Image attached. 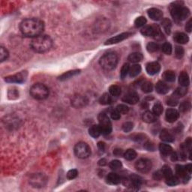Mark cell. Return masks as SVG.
Instances as JSON below:
<instances>
[{"instance_id": "cell-48", "label": "cell", "mask_w": 192, "mask_h": 192, "mask_svg": "<svg viewBox=\"0 0 192 192\" xmlns=\"http://www.w3.org/2000/svg\"><path fill=\"white\" fill-rule=\"evenodd\" d=\"M184 54V48L181 46H176V48H175V57H176L177 59H181V58L183 57Z\"/></svg>"}, {"instance_id": "cell-33", "label": "cell", "mask_w": 192, "mask_h": 192, "mask_svg": "<svg viewBox=\"0 0 192 192\" xmlns=\"http://www.w3.org/2000/svg\"><path fill=\"white\" fill-rule=\"evenodd\" d=\"M113 101L112 99V97L111 95L108 94V93H104V95H102V96L99 99V102L101 104H103V105H108V104H111Z\"/></svg>"}, {"instance_id": "cell-57", "label": "cell", "mask_w": 192, "mask_h": 192, "mask_svg": "<svg viewBox=\"0 0 192 192\" xmlns=\"http://www.w3.org/2000/svg\"><path fill=\"white\" fill-rule=\"evenodd\" d=\"M8 96L10 99H15L19 96V93L16 89H12L8 91Z\"/></svg>"}, {"instance_id": "cell-49", "label": "cell", "mask_w": 192, "mask_h": 192, "mask_svg": "<svg viewBox=\"0 0 192 192\" xmlns=\"http://www.w3.org/2000/svg\"><path fill=\"white\" fill-rule=\"evenodd\" d=\"M116 111L120 114H127L128 111H129V108H128V106L125 105V104H119L116 107Z\"/></svg>"}, {"instance_id": "cell-15", "label": "cell", "mask_w": 192, "mask_h": 192, "mask_svg": "<svg viewBox=\"0 0 192 192\" xmlns=\"http://www.w3.org/2000/svg\"><path fill=\"white\" fill-rule=\"evenodd\" d=\"M180 117V113L175 109H167L165 113V118L166 120L168 122L173 123L176 122L177 119Z\"/></svg>"}, {"instance_id": "cell-26", "label": "cell", "mask_w": 192, "mask_h": 192, "mask_svg": "<svg viewBox=\"0 0 192 192\" xmlns=\"http://www.w3.org/2000/svg\"><path fill=\"white\" fill-rule=\"evenodd\" d=\"M89 135L92 136L94 138H97L101 135V130L99 126H97V125H94L90 127V128L89 129Z\"/></svg>"}, {"instance_id": "cell-60", "label": "cell", "mask_w": 192, "mask_h": 192, "mask_svg": "<svg viewBox=\"0 0 192 192\" xmlns=\"http://www.w3.org/2000/svg\"><path fill=\"white\" fill-rule=\"evenodd\" d=\"M113 154H114V155L116 156V157H121V156L124 155V152H123L122 150H121V149H116V150L113 151Z\"/></svg>"}, {"instance_id": "cell-32", "label": "cell", "mask_w": 192, "mask_h": 192, "mask_svg": "<svg viewBox=\"0 0 192 192\" xmlns=\"http://www.w3.org/2000/svg\"><path fill=\"white\" fill-rule=\"evenodd\" d=\"M155 27V32H154V35H153V38L155 39L156 41H158V42H161V41H163L165 39V36H164L163 33L161 32V29L160 27L157 25H154Z\"/></svg>"}, {"instance_id": "cell-47", "label": "cell", "mask_w": 192, "mask_h": 192, "mask_svg": "<svg viewBox=\"0 0 192 192\" xmlns=\"http://www.w3.org/2000/svg\"><path fill=\"white\" fill-rule=\"evenodd\" d=\"M109 166L112 170H116L120 169L121 167H122V162H121L120 161H119V160H113V161H111V162H110Z\"/></svg>"}, {"instance_id": "cell-9", "label": "cell", "mask_w": 192, "mask_h": 192, "mask_svg": "<svg viewBox=\"0 0 192 192\" xmlns=\"http://www.w3.org/2000/svg\"><path fill=\"white\" fill-rule=\"evenodd\" d=\"M27 77V71H22L19 74H14V75L8 76V77H5V81L7 83H23L24 81H26Z\"/></svg>"}, {"instance_id": "cell-2", "label": "cell", "mask_w": 192, "mask_h": 192, "mask_svg": "<svg viewBox=\"0 0 192 192\" xmlns=\"http://www.w3.org/2000/svg\"><path fill=\"white\" fill-rule=\"evenodd\" d=\"M53 45V41L47 35H40L32 39L31 47L36 53H45L50 50Z\"/></svg>"}, {"instance_id": "cell-17", "label": "cell", "mask_w": 192, "mask_h": 192, "mask_svg": "<svg viewBox=\"0 0 192 192\" xmlns=\"http://www.w3.org/2000/svg\"><path fill=\"white\" fill-rule=\"evenodd\" d=\"M148 15L152 20L157 21L161 19L163 17V13L159 9L152 8L148 10Z\"/></svg>"}, {"instance_id": "cell-8", "label": "cell", "mask_w": 192, "mask_h": 192, "mask_svg": "<svg viewBox=\"0 0 192 192\" xmlns=\"http://www.w3.org/2000/svg\"><path fill=\"white\" fill-rule=\"evenodd\" d=\"M152 165L150 160L146 158H141L136 162L135 168L140 173H146L150 172L152 169Z\"/></svg>"}, {"instance_id": "cell-52", "label": "cell", "mask_w": 192, "mask_h": 192, "mask_svg": "<svg viewBox=\"0 0 192 192\" xmlns=\"http://www.w3.org/2000/svg\"><path fill=\"white\" fill-rule=\"evenodd\" d=\"M134 124L131 122H126L122 125V130L126 133L130 132L133 129Z\"/></svg>"}, {"instance_id": "cell-34", "label": "cell", "mask_w": 192, "mask_h": 192, "mask_svg": "<svg viewBox=\"0 0 192 192\" xmlns=\"http://www.w3.org/2000/svg\"><path fill=\"white\" fill-rule=\"evenodd\" d=\"M161 25L163 27L164 29H165V32L167 34H170L171 32V27H172V23L170 20L168 18H165L163 20L161 21Z\"/></svg>"}, {"instance_id": "cell-7", "label": "cell", "mask_w": 192, "mask_h": 192, "mask_svg": "<svg viewBox=\"0 0 192 192\" xmlns=\"http://www.w3.org/2000/svg\"><path fill=\"white\" fill-rule=\"evenodd\" d=\"M74 154L77 158L81 159L89 158L91 155V149L87 143L80 142L74 146Z\"/></svg>"}, {"instance_id": "cell-20", "label": "cell", "mask_w": 192, "mask_h": 192, "mask_svg": "<svg viewBox=\"0 0 192 192\" xmlns=\"http://www.w3.org/2000/svg\"><path fill=\"white\" fill-rule=\"evenodd\" d=\"M169 86H167L165 82L163 81H158L157 83H156L155 86V90L156 92L161 95H165L167 94V92H169Z\"/></svg>"}, {"instance_id": "cell-51", "label": "cell", "mask_w": 192, "mask_h": 192, "mask_svg": "<svg viewBox=\"0 0 192 192\" xmlns=\"http://www.w3.org/2000/svg\"><path fill=\"white\" fill-rule=\"evenodd\" d=\"M162 51L167 55H170L172 53V45L170 43H165L162 46Z\"/></svg>"}, {"instance_id": "cell-39", "label": "cell", "mask_w": 192, "mask_h": 192, "mask_svg": "<svg viewBox=\"0 0 192 192\" xmlns=\"http://www.w3.org/2000/svg\"><path fill=\"white\" fill-rule=\"evenodd\" d=\"M158 49H159V45L155 42L149 43L146 46L147 51L150 53H155V52L158 51Z\"/></svg>"}, {"instance_id": "cell-27", "label": "cell", "mask_w": 192, "mask_h": 192, "mask_svg": "<svg viewBox=\"0 0 192 192\" xmlns=\"http://www.w3.org/2000/svg\"><path fill=\"white\" fill-rule=\"evenodd\" d=\"M143 54L140 53H137V52L131 53L128 57V60L131 62H133V63L140 62L143 60Z\"/></svg>"}, {"instance_id": "cell-45", "label": "cell", "mask_w": 192, "mask_h": 192, "mask_svg": "<svg viewBox=\"0 0 192 192\" xmlns=\"http://www.w3.org/2000/svg\"><path fill=\"white\" fill-rule=\"evenodd\" d=\"M146 23V19L144 17L140 16L136 18L135 21V25L136 27L140 28V27H142L143 26L145 25Z\"/></svg>"}, {"instance_id": "cell-30", "label": "cell", "mask_w": 192, "mask_h": 192, "mask_svg": "<svg viewBox=\"0 0 192 192\" xmlns=\"http://www.w3.org/2000/svg\"><path fill=\"white\" fill-rule=\"evenodd\" d=\"M155 32V27L154 26H146V27H143L140 30L141 34L144 36H153Z\"/></svg>"}, {"instance_id": "cell-29", "label": "cell", "mask_w": 192, "mask_h": 192, "mask_svg": "<svg viewBox=\"0 0 192 192\" xmlns=\"http://www.w3.org/2000/svg\"><path fill=\"white\" fill-rule=\"evenodd\" d=\"M162 77L167 82H173L176 80V74L173 71H166L164 72Z\"/></svg>"}, {"instance_id": "cell-3", "label": "cell", "mask_w": 192, "mask_h": 192, "mask_svg": "<svg viewBox=\"0 0 192 192\" xmlns=\"http://www.w3.org/2000/svg\"><path fill=\"white\" fill-rule=\"evenodd\" d=\"M171 16L176 21H182L190 15L189 9L183 6L182 2H175L170 7Z\"/></svg>"}, {"instance_id": "cell-31", "label": "cell", "mask_w": 192, "mask_h": 192, "mask_svg": "<svg viewBox=\"0 0 192 192\" xmlns=\"http://www.w3.org/2000/svg\"><path fill=\"white\" fill-rule=\"evenodd\" d=\"M141 72V66L140 65H134L131 67H130L129 68V74L130 77H135L136 76H137L138 74Z\"/></svg>"}, {"instance_id": "cell-14", "label": "cell", "mask_w": 192, "mask_h": 192, "mask_svg": "<svg viewBox=\"0 0 192 192\" xmlns=\"http://www.w3.org/2000/svg\"><path fill=\"white\" fill-rule=\"evenodd\" d=\"M146 72L150 75H155L158 74L161 70V66L157 62H152L148 63L146 67Z\"/></svg>"}, {"instance_id": "cell-21", "label": "cell", "mask_w": 192, "mask_h": 192, "mask_svg": "<svg viewBox=\"0 0 192 192\" xmlns=\"http://www.w3.org/2000/svg\"><path fill=\"white\" fill-rule=\"evenodd\" d=\"M107 182L110 185H118L121 182V178L118 174L115 173H111L107 176Z\"/></svg>"}, {"instance_id": "cell-10", "label": "cell", "mask_w": 192, "mask_h": 192, "mask_svg": "<svg viewBox=\"0 0 192 192\" xmlns=\"http://www.w3.org/2000/svg\"><path fill=\"white\" fill-rule=\"evenodd\" d=\"M131 35V33H130V32L121 33V34H119L118 35H116V36L113 37V38H111L110 39H108L104 44H105V45H112V44H118V43L124 41L125 39L128 38Z\"/></svg>"}, {"instance_id": "cell-11", "label": "cell", "mask_w": 192, "mask_h": 192, "mask_svg": "<svg viewBox=\"0 0 192 192\" xmlns=\"http://www.w3.org/2000/svg\"><path fill=\"white\" fill-rule=\"evenodd\" d=\"M46 182L47 180L45 177L41 174L34 175L33 176H32L30 181H29V182H30V184L33 187L37 188L43 187L46 184Z\"/></svg>"}, {"instance_id": "cell-62", "label": "cell", "mask_w": 192, "mask_h": 192, "mask_svg": "<svg viewBox=\"0 0 192 192\" xmlns=\"http://www.w3.org/2000/svg\"><path fill=\"white\" fill-rule=\"evenodd\" d=\"M98 147L100 151H101V152H104V150H105V143L103 142H99L98 143Z\"/></svg>"}, {"instance_id": "cell-24", "label": "cell", "mask_w": 192, "mask_h": 192, "mask_svg": "<svg viewBox=\"0 0 192 192\" xmlns=\"http://www.w3.org/2000/svg\"><path fill=\"white\" fill-rule=\"evenodd\" d=\"M142 118L143 122L146 123H153L155 122H156V119H157L156 116L151 111L145 112V113L143 114Z\"/></svg>"}, {"instance_id": "cell-6", "label": "cell", "mask_w": 192, "mask_h": 192, "mask_svg": "<svg viewBox=\"0 0 192 192\" xmlns=\"http://www.w3.org/2000/svg\"><path fill=\"white\" fill-rule=\"evenodd\" d=\"M98 122H99V126L101 130V134L104 135H108L112 132L113 128H112V123L110 120L108 116L104 113H101L98 115Z\"/></svg>"}, {"instance_id": "cell-25", "label": "cell", "mask_w": 192, "mask_h": 192, "mask_svg": "<svg viewBox=\"0 0 192 192\" xmlns=\"http://www.w3.org/2000/svg\"><path fill=\"white\" fill-rule=\"evenodd\" d=\"M80 72H81V70L69 71H67V72H66V73L62 74L60 77H59V81H66V80L70 79V78L74 77V76H75V75H77V74H80Z\"/></svg>"}, {"instance_id": "cell-59", "label": "cell", "mask_w": 192, "mask_h": 192, "mask_svg": "<svg viewBox=\"0 0 192 192\" xmlns=\"http://www.w3.org/2000/svg\"><path fill=\"white\" fill-rule=\"evenodd\" d=\"M132 139L136 142H141V141L145 140V135L142 134H139V135H135L132 137Z\"/></svg>"}, {"instance_id": "cell-22", "label": "cell", "mask_w": 192, "mask_h": 192, "mask_svg": "<svg viewBox=\"0 0 192 192\" xmlns=\"http://www.w3.org/2000/svg\"><path fill=\"white\" fill-rule=\"evenodd\" d=\"M179 83L181 85V86L186 87L190 84V79L189 76L186 71H182L180 74L179 77Z\"/></svg>"}, {"instance_id": "cell-55", "label": "cell", "mask_w": 192, "mask_h": 192, "mask_svg": "<svg viewBox=\"0 0 192 192\" xmlns=\"http://www.w3.org/2000/svg\"><path fill=\"white\" fill-rule=\"evenodd\" d=\"M143 147H144L145 150H146L147 151H151V152H153V151L155 150V146L154 143L151 141H147L144 143L143 145Z\"/></svg>"}, {"instance_id": "cell-13", "label": "cell", "mask_w": 192, "mask_h": 192, "mask_svg": "<svg viewBox=\"0 0 192 192\" xmlns=\"http://www.w3.org/2000/svg\"><path fill=\"white\" fill-rule=\"evenodd\" d=\"M176 173L177 174V176L182 177V178L183 179L185 183L188 182V180L191 178V176H190L191 174H189V173L187 172V170H186L185 169V166L177 165L176 166Z\"/></svg>"}, {"instance_id": "cell-42", "label": "cell", "mask_w": 192, "mask_h": 192, "mask_svg": "<svg viewBox=\"0 0 192 192\" xmlns=\"http://www.w3.org/2000/svg\"><path fill=\"white\" fill-rule=\"evenodd\" d=\"M129 68H130V66L128 63H126V64L123 65L122 68H121V71H120L121 79L124 80L125 78L126 77L127 74H128V72H129Z\"/></svg>"}, {"instance_id": "cell-12", "label": "cell", "mask_w": 192, "mask_h": 192, "mask_svg": "<svg viewBox=\"0 0 192 192\" xmlns=\"http://www.w3.org/2000/svg\"><path fill=\"white\" fill-rule=\"evenodd\" d=\"M87 102H88V100L86 97L77 95V96H74L71 99V105L75 108H81L85 107Z\"/></svg>"}, {"instance_id": "cell-38", "label": "cell", "mask_w": 192, "mask_h": 192, "mask_svg": "<svg viewBox=\"0 0 192 192\" xmlns=\"http://www.w3.org/2000/svg\"><path fill=\"white\" fill-rule=\"evenodd\" d=\"M152 111L155 116H160L163 112V106L160 102H156L152 107Z\"/></svg>"}, {"instance_id": "cell-36", "label": "cell", "mask_w": 192, "mask_h": 192, "mask_svg": "<svg viewBox=\"0 0 192 192\" xmlns=\"http://www.w3.org/2000/svg\"><path fill=\"white\" fill-rule=\"evenodd\" d=\"M109 92L111 96L117 97L121 94V88L117 85H112L109 88Z\"/></svg>"}, {"instance_id": "cell-64", "label": "cell", "mask_w": 192, "mask_h": 192, "mask_svg": "<svg viewBox=\"0 0 192 192\" xmlns=\"http://www.w3.org/2000/svg\"><path fill=\"white\" fill-rule=\"evenodd\" d=\"M185 169L186 170H187V172L189 173V174H191V172H192V165L191 164H188V165H187L185 166Z\"/></svg>"}, {"instance_id": "cell-50", "label": "cell", "mask_w": 192, "mask_h": 192, "mask_svg": "<svg viewBox=\"0 0 192 192\" xmlns=\"http://www.w3.org/2000/svg\"><path fill=\"white\" fill-rule=\"evenodd\" d=\"M191 109V103L188 101H183L182 104H180V111L181 112H187Z\"/></svg>"}, {"instance_id": "cell-35", "label": "cell", "mask_w": 192, "mask_h": 192, "mask_svg": "<svg viewBox=\"0 0 192 192\" xmlns=\"http://www.w3.org/2000/svg\"><path fill=\"white\" fill-rule=\"evenodd\" d=\"M124 157L126 160L128 161H132L135 158L137 157V152H135V150H131V149H129L126 151V152H124Z\"/></svg>"}, {"instance_id": "cell-5", "label": "cell", "mask_w": 192, "mask_h": 192, "mask_svg": "<svg viewBox=\"0 0 192 192\" xmlns=\"http://www.w3.org/2000/svg\"><path fill=\"white\" fill-rule=\"evenodd\" d=\"M31 96L36 100H44L49 96V89L42 83H35L31 87Z\"/></svg>"}, {"instance_id": "cell-46", "label": "cell", "mask_w": 192, "mask_h": 192, "mask_svg": "<svg viewBox=\"0 0 192 192\" xmlns=\"http://www.w3.org/2000/svg\"><path fill=\"white\" fill-rule=\"evenodd\" d=\"M191 143H192V141H191V137H188V138L185 141V143L181 145V149H182V152H184V151H186V150L191 151Z\"/></svg>"}, {"instance_id": "cell-54", "label": "cell", "mask_w": 192, "mask_h": 192, "mask_svg": "<svg viewBox=\"0 0 192 192\" xmlns=\"http://www.w3.org/2000/svg\"><path fill=\"white\" fill-rule=\"evenodd\" d=\"M77 175L78 171L77 170H70L67 173V179H68V180H74V179H75L76 177L77 176Z\"/></svg>"}, {"instance_id": "cell-23", "label": "cell", "mask_w": 192, "mask_h": 192, "mask_svg": "<svg viewBox=\"0 0 192 192\" xmlns=\"http://www.w3.org/2000/svg\"><path fill=\"white\" fill-rule=\"evenodd\" d=\"M159 150L161 154L164 156L170 155V154L173 152L172 147L168 144H165V143H161L159 145Z\"/></svg>"}, {"instance_id": "cell-41", "label": "cell", "mask_w": 192, "mask_h": 192, "mask_svg": "<svg viewBox=\"0 0 192 192\" xmlns=\"http://www.w3.org/2000/svg\"><path fill=\"white\" fill-rule=\"evenodd\" d=\"M162 173H163L164 177H165V179L169 178V177H170L171 176H173V171L172 170H171L170 167H169L168 165H165L163 167H162L161 169Z\"/></svg>"}, {"instance_id": "cell-43", "label": "cell", "mask_w": 192, "mask_h": 192, "mask_svg": "<svg viewBox=\"0 0 192 192\" xmlns=\"http://www.w3.org/2000/svg\"><path fill=\"white\" fill-rule=\"evenodd\" d=\"M9 57V53L8 51L7 50L6 48H5L4 47L2 46L1 48H0V60H1L2 62L6 60Z\"/></svg>"}, {"instance_id": "cell-19", "label": "cell", "mask_w": 192, "mask_h": 192, "mask_svg": "<svg viewBox=\"0 0 192 192\" xmlns=\"http://www.w3.org/2000/svg\"><path fill=\"white\" fill-rule=\"evenodd\" d=\"M160 139L167 143H172L174 141V137L167 129H163L160 133Z\"/></svg>"}, {"instance_id": "cell-44", "label": "cell", "mask_w": 192, "mask_h": 192, "mask_svg": "<svg viewBox=\"0 0 192 192\" xmlns=\"http://www.w3.org/2000/svg\"><path fill=\"white\" fill-rule=\"evenodd\" d=\"M166 183L170 186L176 185L179 183V178L176 176H171L169 178L166 179Z\"/></svg>"}, {"instance_id": "cell-63", "label": "cell", "mask_w": 192, "mask_h": 192, "mask_svg": "<svg viewBox=\"0 0 192 192\" xmlns=\"http://www.w3.org/2000/svg\"><path fill=\"white\" fill-rule=\"evenodd\" d=\"M107 160L105 159V158H102V159H101L99 161H98V165L102 166V167H104V166L107 165Z\"/></svg>"}, {"instance_id": "cell-16", "label": "cell", "mask_w": 192, "mask_h": 192, "mask_svg": "<svg viewBox=\"0 0 192 192\" xmlns=\"http://www.w3.org/2000/svg\"><path fill=\"white\" fill-rule=\"evenodd\" d=\"M122 101L127 104H136L139 101V96L135 92H130L123 97Z\"/></svg>"}, {"instance_id": "cell-18", "label": "cell", "mask_w": 192, "mask_h": 192, "mask_svg": "<svg viewBox=\"0 0 192 192\" xmlns=\"http://www.w3.org/2000/svg\"><path fill=\"white\" fill-rule=\"evenodd\" d=\"M173 40L175 41L176 43L181 44H187L189 41V38L187 35H185V33L182 32H176V34L173 36Z\"/></svg>"}, {"instance_id": "cell-61", "label": "cell", "mask_w": 192, "mask_h": 192, "mask_svg": "<svg viewBox=\"0 0 192 192\" xmlns=\"http://www.w3.org/2000/svg\"><path fill=\"white\" fill-rule=\"evenodd\" d=\"M191 29H192V20L190 19L185 25V30L187 31L188 32H191Z\"/></svg>"}, {"instance_id": "cell-40", "label": "cell", "mask_w": 192, "mask_h": 192, "mask_svg": "<svg viewBox=\"0 0 192 192\" xmlns=\"http://www.w3.org/2000/svg\"><path fill=\"white\" fill-rule=\"evenodd\" d=\"M188 90L187 89H186V87L184 86H181L179 87V88L176 89V92H174V96H176L177 98H180V97H183L185 96L186 94H187Z\"/></svg>"}, {"instance_id": "cell-58", "label": "cell", "mask_w": 192, "mask_h": 192, "mask_svg": "<svg viewBox=\"0 0 192 192\" xmlns=\"http://www.w3.org/2000/svg\"><path fill=\"white\" fill-rule=\"evenodd\" d=\"M163 177H164V175H163V173H162L161 170L156 171V172H155L153 173V179L155 180L160 181L162 178H163Z\"/></svg>"}, {"instance_id": "cell-37", "label": "cell", "mask_w": 192, "mask_h": 192, "mask_svg": "<svg viewBox=\"0 0 192 192\" xmlns=\"http://www.w3.org/2000/svg\"><path fill=\"white\" fill-rule=\"evenodd\" d=\"M141 89L143 92L145 93H150L151 92H152L153 90V85L151 82L146 81L145 83H143L142 86H141Z\"/></svg>"}, {"instance_id": "cell-1", "label": "cell", "mask_w": 192, "mask_h": 192, "mask_svg": "<svg viewBox=\"0 0 192 192\" xmlns=\"http://www.w3.org/2000/svg\"><path fill=\"white\" fill-rule=\"evenodd\" d=\"M20 29L26 36L36 38L44 32V23L42 20L36 18H28L20 23Z\"/></svg>"}, {"instance_id": "cell-28", "label": "cell", "mask_w": 192, "mask_h": 192, "mask_svg": "<svg viewBox=\"0 0 192 192\" xmlns=\"http://www.w3.org/2000/svg\"><path fill=\"white\" fill-rule=\"evenodd\" d=\"M129 181L131 182V185L136 188H140V186L142 185V179L139 176H137V175H132L130 177Z\"/></svg>"}, {"instance_id": "cell-4", "label": "cell", "mask_w": 192, "mask_h": 192, "mask_svg": "<svg viewBox=\"0 0 192 192\" xmlns=\"http://www.w3.org/2000/svg\"><path fill=\"white\" fill-rule=\"evenodd\" d=\"M119 57L116 53H108L104 55L100 59L99 63L101 68L104 70L111 71L113 70L118 64Z\"/></svg>"}, {"instance_id": "cell-56", "label": "cell", "mask_w": 192, "mask_h": 192, "mask_svg": "<svg viewBox=\"0 0 192 192\" xmlns=\"http://www.w3.org/2000/svg\"><path fill=\"white\" fill-rule=\"evenodd\" d=\"M110 114H111V118L113 119V120H119L121 117L120 113L116 111V109H111V111H110Z\"/></svg>"}, {"instance_id": "cell-53", "label": "cell", "mask_w": 192, "mask_h": 192, "mask_svg": "<svg viewBox=\"0 0 192 192\" xmlns=\"http://www.w3.org/2000/svg\"><path fill=\"white\" fill-rule=\"evenodd\" d=\"M167 104L170 106H173V107H174V106H176V104H178V98L173 95V96H170L168 99H167Z\"/></svg>"}]
</instances>
